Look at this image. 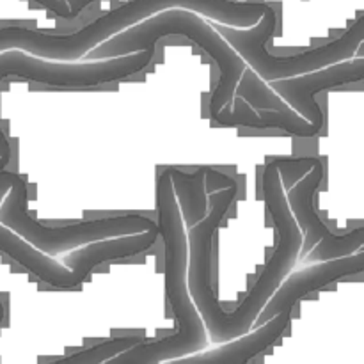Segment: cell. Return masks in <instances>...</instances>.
Here are the masks:
<instances>
[{
	"label": "cell",
	"instance_id": "6da1fadb",
	"mask_svg": "<svg viewBox=\"0 0 364 364\" xmlns=\"http://www.w3.org/2000/svg\"><path fill=\"white\" fill-rule=\"evenodd\" d=\"M262 188L265 205L276 224L277 245L262 276L255 281L249 294L233 311H224L210 284L213 237L238 196V183L233 178L230 176L219 188L208 192L210 210L199 223L188 228V291L201 315L206 333L210 334V341L215 345L228 343L251 333L262 309L288 274H291L301 256L304 237L288 205L277 159L267 162L262 174Z\"/></svg>",
	"mask_w": 364,
	"mask_h": 364
},
{
	"label": "cell",
	"instance_id": "7a4b0ae2",
	"mask_svg": "<svg viewBox=\"0 0 364 364\" xmlns=\"http://www.w3.org/2000/svg\"><path fill=\"white\" fill-rule=\"evenodd\" d=\"M95 2L96 0H66L73 16H78ZM173 7L194 11L217 23L249 28L255 27L272 6L252 0H130L70 34H48L20 25L0 27V52L23 50L31 55L50 60H80L112 36Z\"/></svg>",
	"mask_w": 364,
	"mask_h": 364
},
{
	"label": "cell",
	"instance_id": "3957f363",
	"mask_svg": "<svg viewBox=\"0 0 364 364\" xmlns=\"http://www.w3.org/2000/svg\"><path fill=\"white\" fill-rule=\"evenodd\" d=\"M166 36H183L212 57L219 70V82L210 98V117L212 121H217V117L230 112L233 109V100L237 96L242 75L247 70V64L215 31L212 20H206L194 11L181 9V7L160 11L142 20L141 23L107 39L105 43L91 50L84 59L95 60L127 55L148 46H156V43Z\"/></svg>",
	"mask_w": 364,
	"mask_h": 364
},
{
	"label": "cell",
	"instance_id": "277c9868",
	"mask_svg": "<svg viewBox=\"0 0 364 364\" xmlns=\"http://www.w3.org/2000/svg\"><path fill=\"white\" fill-rule=\"evenodd\" d=\"M166 295L176 331L155 341H139L100 364H160L203 350L208 333L188 291V240L181 231L164 235Z\"/></svg>",
	"mask_w": 364,
	"mask_h": 364
},
{
	"label": "cell",
	"instance_id": "5b68a950",
	"mask_svg": "<svg viewBox=\"0 0 364 364\" xmlns=\"http://www.w3.org/2000/svg\"><path fill=\"white\" fill-rule=\"evenodd\" d=\"M212 25L230 43L231 48L242 57L249 70L255 71L265 82L301 77V75L313 73L333 64L354 59L364 41V14L338 39L304 53H295V55H274L267 50V43L272 39L277 27V13L274 7H270L263 14V18L255 27L238 28L217 23V21H212Z\"/></svg>",
	"mask_w": 364,
	"mask_h": 364
},
{
	"label": "cell",
	"instance_id": "8992f818",
	"mask_svg": "<svg viewBox=\"0 0 364 364\" xmlns=\"http://www.w3.org/2000/svg\"><path fill=\"white\" fill-rule=\"evenodd\" d=\"M0 224L53 258L92 242L128 237L159 228L155 219L142 213H121L66 226H46L28 213V185L20 174L0 203Z\"/></svg>",
	"mask_w": 364,
	"mask_h": 364
},
{
	"label": "cell",
	"instance_id": "52a82bcc",
	"mask_svg": "<svg viewBox=\"0 0 364 364\" xmlns=\"http://www.w3.org/2000/svg\"><path fill=\"white\" fill-rule=\"evenodd\" d=\"M156 46L119 57L95 60H50L31 55L23 50L0 52V85L6 78L16 77L53 87H95L119 82L144 71L153 63ZM0 159L9 166L11 144L0 127Z\"/></svg>",
	"mask_w": 364,
	"mask_h": 364
},
{
	"label": "cell",
	"instance_id": "ba28073f",
	"mask_svg": "<svg viewBox=\"0 0 364 364\" xmlns=\"http://www.w3.org/2000/svg\"><path fill=\"white\" fill-rule=\"evenodd\" d=\"M323 181V164L316 159L311 169L290 188H287V199L291 213L302 231V249L308 252V262H326L354 255L364 245V226L355 228L345 235H336L323 224L322 217L315 208V196Z\"/></svg>",
	"mask_w": 364,
	"mask_h": 364
},
{
	"label": "cell",
	"instance_id": "9c48e42d",
	"mask_svg": "<svg viewBox=\"0 0 364 364\" xmlns=\"http://www.w3.org/2000/svg\"><path fill=\"white\" fill-rule=\"evenodd\" d=\"M361 80H364V57L343 60L301 77L279 78L267 84L288 107H291L299 116L308 119L316 132H320L323 127V112L316 102V96L323 91Z\"/></svg>",
	"mask_w": 364,
	"mask_h": 364
},
{
	"label": "cell",
	"instance_id": "30bf717a",
	"mask_svg": "<svg viewBox=\"0 0 364 364\" xmlns=\"http://www.w3.org/2000/svg\"><path fill=\"white\" fill-rule=\"evenodd\" d=\"M361 272H364V245L354 255L326 259V262H318L308 269L299 270V272L288 274L283 284L277 288L276 294L270 297L265 308L262 309L259 316L256 318L255 327L263 326L279 313L294 311L297 302H301L302 299L315 294V291L323 290L334 281L358 276Z\"/></svg>",
	"mask_w": 364,
	"mask_h": 364
},
{
	"label": "cell",
	"instance_id": "8fae6325",
	"mask_svg": "<svg viewBox=\"0 0 364 364\" xmlns=\"http://www.w3.org/2000/svg\"><path fill=\"white\" fill-rule=\"evenodd\" d=\"M291 313L294 311L279 313L263 326L255 327L251 333L228 341V343H220V347L213 348V350L201 352V354L196 352L194 355L191 354L187 358L183 355V358L171 359V361L160 364H249L259 354L269 350L287 333L291 322Z\"/></svg>",
	"mask_w": 364,
	"mask_h": 364
},
{
	"label": "cell",
	"instance_id": "7c38bea8",
	"mask_svg": "<svg viewBox=\"0 0 364 364\" xmlns=\"http://www.w3.org/2000/svg\"><path fill=\"white\" fill-rule=\"evenodd\" d=\"M237 91L238 96L244 98L256 110H283L288 107L272 89H267L262 78L255 71L249 70V68L242 75V80L238 84Z\"/></svg>",
	"mask_w": 364,
	"mask_h": 364
},
{
	"label": "cell",
	"instance_id": "4fadbf2b",
	"mask_svg": "<svg viewBox=\"0 0 364 364\" xmlns=\"http://www.w3.org/2000/svg\"><path fill=\"white\" fill-rule=\"evenodd\" d=\"M16 178H18V173H14V171H7V169L0 171V203H2V199L6 198L9 188L13 187Z\"/></svg>",
	"mask_w": 364,
	"mask_h": 364
},
{
	"label": "cell",
	"instance_id": "5bb4252c",
	"mask_svg": "<svg viewBox=\"0 0 364 364\" xmlns=\"http://www.w3.org/2000/svg\"><path fill=\"white\" fill-rule=\"evenodd\" d=\"M358 52H359V57H364V41L361 43V46H359Z\"/></svg>",
	"mask_w": 364,
	"mask_h": 364
}]
</instances>
